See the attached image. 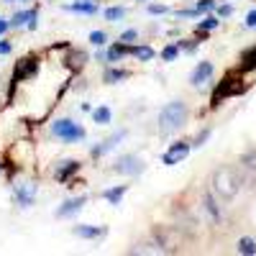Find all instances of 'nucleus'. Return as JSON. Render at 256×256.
I'll return each instance as SVG.
<instances>
[{
	"label": "nucleus",
	"mask_w": 256,
	"mask_h": 256,
	"mask_svg": "<svg viewBox=\"0 0 256 256\" xmlns=\"http://www.w3.org/2000/svg\"><path fill=\"white\" fill-rule=\"evenodd\" d=\"M95 123H100V126H105V123H110V108H98L95 110Z\"/></svg>",
	"instance_id": "nucleus-20"
},
{
	"label": "nucleus",
	"mask_w": 256,
	"mask_h": 256,
	"mask_svg": "<svg viewBox=\"0 0 256 256\" xmlns=\"http://www.w3.org/2000/svg\"><path fill=\"white\" fill-rule=\"evenodd\" d=\"M212 6H216L212 0H202V3H198V13H200V10H210Z\"/></svg>",
	"instance_id": "nucleus-28"
},
{
	"label": "nucleus",
	"mask_w": 256,
	"mask_h": 256,
	"mask_svg": "<svg viewBox=\"0 0 256 256\" xmlns=\"http://www.w3.org/2000/svg\"><path fill=\"white\" fill-rule=\"evenodd\" d=\"M187 154H190V144H187V141L172 144V148L164 154V164H166V166H174V164H180L182 159H187Z\"/></svg>",
	"instance_id": "nucleus-6"
},
{
	"label": "nucleus",
	"mask_w": 256,
	"mask_h": 256,
	"mask_svg": "<svg viewBox=\"0 0 256 256\" xmlns=\"http://www.w3.org/2000/svg\"><path fill=\"white\" fill-rule=\"evenodd\" d=\"M126 16V8H108V10H105V18H108V20H120Z\"/></svg>",
	"instance_id": "nucleus-22"
},
{
	"label": "nucleus",
	"mask_w": 256,
	"mask_h": 256,
	"mask_svg": "<svg viewBox=\"0 0 256 256\" xmlns=\"http://www.w3.org/2000/svg\"><path fill=\"white\" fill-rule=\"evenodd\" d=\"M77 169H80V162H72V159H70V162H64V166H59V169H56V180H62V182H64L72 172H77Z\"/></svg>",
	"instance_id": "nucleus-14"
},
{
	"label": "nucleus",
	"mask_w": 256,
	"mask_h": 256,
	"mask_svg": "<svg viewBox=\"0 0 256 256\" xmlns=\"http://www.w3.org/2000/svg\"><path fill=\"white\" fill-rule=\"evenodd\" d=\"M210 74H212V64L210 62H200L198 67H195V72H192L190 82L195 84V88H200V84H205L210 80Z\"/></svg>",
	"instance_id": "nucleus-8"
},
{
	"label": "nucleus",
	"mask_w": 256,
	"mask_h": 256,
	"mask_svg": "<svg viewBox=\"0 0 256 256\" xmlns=\"http://www.w3.org/2000/svg\"><path fill=\"white\" fill-rule=\"evenodd\" d=\"M238 254L254 256V254H256V244H254V238H241V241H238Z\"/></svg>",
	"instance_id": "nucleus-18"
},
{
	"label": "nucleus",
	"mask_w": 256,
	"mask_h": 256,
	"mask_svg": "<svg viewBox=\"0 0 256 256\" xmlns=\"http://www.w3.org/2000/svg\"><path fill=\"white\" fill-rule=\"evenodd\" d=\"M208 138H210V131H202V134H200V136L195 138V144H192V146H202V144H205Z\"/></svg>",
	"instance_id": "nucleus-27"
},
{
	"label": "nucleus",
	"mask_w": 256,
	"mask_h": 256,
	"mask_svg": "<svg viewBox=\"0 0 256 256\" xmlns=\"http://www.w3.org/2000/svg\"><path fill=\"white\" fill-rule=\"evenodd\" d=\"M218 13H220V16H230V13H233V8H230V6H223Z\"/></svg>",
	"instance_id": "nucleus-34"
},
{
	"label": "nucleus",
	"mask_w": 256,
	"mask_h": 256,
	"mask_svg": "<svg viewBox=\"0 0 256 256\" xmlns=\"http://www.w3.org/2000/svg\"><path fill=\"white\" fill-rule=\"evenodd\" d=\"M246 67H256V49L251 54H246Z\"/></svg>",
	"instance_id": "nucleus-29"
},
{
	"label": "nucleus",
	"mask_w": 256,
	"mask_h": 256,
	"mask_svg": "<svg viewBox=\"0 0 256 256\" xmlns=\"http://www.w3.org/2000/svg\"><path fill=\"white\" fill-rule=\"evenodd\" d=\"M202 210L208 212V218H210V223H220V220H223V212H220V205L216 202V195H212V192H205V195H202Z\"/></svg>",
	"instance_id": "nucleus-7"
},
{
	"label": "nucleus",
	"mask_w": 256,
	"mask_h": 256,
	"mask_svg": "<svg viewBox=\"0 0 256 256\" xmlns=\"http://www.w3.org/2000/svg\"><path fill=\"white\" fill-rule=\"evenodd\" d=\"M67 10H74V13H88V16H92V13H98V0H77V3L67 6Z\"/></svg>",
	"instance_id": "nucleus-10"
},
{
	"label": "nucleus",
	"mask_w": 256,
	"mask_h": 256,
	"mask_svg": "<svg viewBox=\"0 0 256 256\" xmlns=\"http://www.w3.org/2000/svg\"><path fill=\"white\" fill-rule=\"evenodd\" d=\"M136 36H138L136 31H123V34H120V41H123V44H128V41H134Z\"/></svg>",
	"instance_id": "nucleus-26"
},
{
	"label": "nucleus",
	"mask_w": 256,
	"mask_h": 256,
	"mask_svg": "<svg viewBox=\"0 0 256 256\" xmlns=\"http://www.w3.org/2000/svg\"><path fill=\"white\" fill-rule=\"evenodd\" d=\"M246 26H251V28L256 26V10H251V13L246 16Z\"/></svg>",
	"instance_id": "nucleus-31"
},
{
	"label": "nucleus",
	"mask_w": 256,
	"mask_h": 256,
	"mask_svg": "<svg viewBox=\"0 0 256 256\" xmlns=\"http://www.w3.org/2000/svg\"><path fill=\"white\" fill-rule=\"evenodd\" d=\"M128 77V72L126 70H108V72H105V82H108V84H116V82H120V80H126Z\"/></svg>",
	"instance_id": "nucleus-17"
},
{
	"label": "nucleus",
	"mask_w": 256,
	"mask_h": 256,
	"mask_svg": "<svg viewBox=\"0 0 256 256\" xmlns=\"http://www.w3.org/2000/svg\"><path fill=\"white\" fill-rule=\"evenodd\" d=\"M52 131H54V136H59V138H64V141H82L84 138V128L82 126H77L74 120H70V118H64V120H56L54 126H52Z\"/></svg>",
	"instance_id": "nucleus-3"
},
{
	"label": "nucleus",
	"mask_w": 256,
	"mask_h": 256,
	"mask_svg": "<svg viewBox=\"0 0 256 256\" xmlns=\"http://www.w3.org/2000/svg\"><path fill=\"white\" fill-rule=\"evenodd\" d=\"M123 136H126V134L120 131V134L110 136L108 141H102V146H95V148H92V156H102V154H108V152H110V148H113V146H116V144H118V141H120Z\"/></svg>",
	"instance_id": "nucleus-12"
},
{
	"label": "nucleus",
	"mask_w": 256,
	"mask_h": 256,
	"mask_svg": "<svg viewBox=\"0 0 256 256\" xmlns=\"http://www.w3.org/2000/svg\"><path fill=\"white\" fill-rule=\"evenodd\" d=\"M113 172L116 174H141L144 172V162L138 156H134V154H126V156H120L113 164Z\"/></svg>",
	"instance_id": "nucleus-5"
},
{
	"label": "nucleus",
	"mask_w": 256,
	"mask_h": 256,
	"mask_svg": "<svg viewBox=\"0 0 256 256\" xmlns=\"http://www.w3.org/2000/svg\"><path fill=\"white\" fill-rule=\"evenodd\" d=\"M210 184H212V195H216V198H220V200H233V198L238 195L244 180H241V174L236 172V169L220 166V169H216V172H212Z\"/></svg>",
	"instance_id": "nucleus-1"
},
{
	"label": "nucleus",
	"mask_w": 256,
	"mask_h": 256,
	"mask_svg": "<svg viewBox=\"0 0 256 256\" xmlns=\"http://www.w3.org/2000/svg\"><path fill=\"white\" fill-rule=\"evenodd\" d=\"M34 16H36V10H20V13H16V16L10 18V26H16V28H18V26H24L26 20H31Z\"/></svg>",
	"instance_id": "nucleus-16"
},
{
	"label": "nucleus",
	"mask_w": 256,
	"mask_h": 256,
	"mask_svg": "<svg viewBox=\"0 0 256 256\" xmlns=\"http://www.w3.org/2000/svg\"><path fill=\"white\" fill-rule=\"evenodd\" d=\"M218 24H220V20L210 16V18H205V20H200V26H198V28H202V31H212V28H218Z\"/></svg>",
	"instance_id": "nucleus-24"
},
{
	"label": "nucleus",
	"mask_w": 256,
	"mask_h": 256,
	"mask_svg": "<svg viewBox=\"0 0 256 256\" xmlns=\"http://www.w3.org/2000/svg\"><path fill=\"white\" fill-rule=\"evenodd\" d=\"M238 174H241L244 184L256 187V148H251L248 154L241 156V169H238Z\"/></svg>",
	"instance_id": "nucleus-4"
},
{
	"label": "nucleus",
	"mask_w": 256,
	"mask_h": 256,
	"mask_svg": "<svg viewBox=\"0 0 256 256\" xmlns=\"http://www.w3.org/2000/svg\"><path fill=\"white\" fill-rule=\"evenodd\" d=\"M123 195H126V187L120 184V187H113V190L105 192V200H108L110 205H118V202L123 200Z\"/></svg>",
	"instance_id": "nucleus-15"
},
{
	"label": "nucleus",
	"mask_w": 256,
	"mask_h": 256,
	"mask_svg": "<svg viewBox=\"0 0 256 256\" xmlns=\"http://www.w3.org/2000/svg\"><path fill=\"white\" fill-rule=\"evenodd\" d=\"M10 28V20H3V18H0V34H6Z\"/></svg>",
	"instance_id": "nucleus-33"
},
{
	"label": "nucleus",
	"mask_w": 256,
	"mask_h": 256,
	"mask_svg": "<svg viewBox=\"0 0 256 256\" xmlns=\"http://www.w3.org/2000/svg\"><path fill=\"white\" fill-rule=\"evenodd\" d=\"M105 38H108V36H105V31H92V34H90V41H92L95 46H102Z\"/></svg>",
	"instance_id": "nucleus-25"
},
{
	"label": "nucleus",
	"mask_w": 256,
	"mask_h": 256,
	"mask_svg": "<svg viewBox=\"0 0 256 256\" xmlns=\"http://www.w3.org/2000/svg\"><path fill=\"white\" fill-rule=\"evenodd\" d=\"M126 54H128L126 46H113V49L108 52V62H118V59H123Z\"/></svg>",
	"instance_id": "nucleus-21"
},
{
	"label": "nucleus",
	"mask_w": 256,
	"mask_h": 256,
	"mask_svg": "<svg viewBox=\"0 0 256 256\" xmlns=\"http://www.w3.org/2000/svg\"><path fill=\"white\" fill-rule=\"evenodd\" d=\"M36 198V184H24V187H18L16 190V202L20 208H28Z\"/></svg>",
	"instance_id": "nucleus-9"
},
{
	"label": "nucleus",
	"mask_w": 256,
	"mask_h": 256,
	"mask_svg": "<svg viewBox=\"0 0 256 256\" xmlns=\"http://www.w3.org/2000/svg\"><path fill=\"white\" fill-rule=\"evenodd\" d=\"M105 230H98L95 226H77L74 228V236H80V238H98V236H102Z\"/></svg>",
	"instance_id": "nucleus-13"
},
{
	"label": "nucleus",
	"mask_w": 256,
	"mask_h": 256,
	"mask_svg": "<svg viewBox=\"0 0 256 256\" xmlns=\"http://www.w3.org/2000/svg\"><path fill=\"white\" fill-rule=\"evenodd\" d=\"M84 205V198H77V200H70V202H64L59 210H56V218H67L72 216V212H77L80 208Z\"/></svg>",
	"instance_id": "nucleus-11"
},
{
	"label": "nucleus",
	"mask_w": 256,
	"mask_h": 256,
	"mask_svg": "<svg viewBox=\"0 0 256 256\" xmlns=\"http://www.w3.org/2000/svg\"><path fill=\"white\" fill-rule=\"evenodd\" d=\"M177 54H180V46H174V44H172V46H166V49L162 52V59H164V62H174V59H177Z\"/></svg>",
	"instance_id": "nucleus-23"
},
{
	"label": "nucleus",
	"mask_w": 256,
	"mask_h": 256,
	"mask_svg": "<svg viewBox=\"0 0 256 256\" xmlns=\"http://www.w3.org/2000/svg\"><path fill=\"white\" fill-rule=\"evenodd\" d=\"M6 3H10V0H6Z\"/></svg>",
	"instance_id": "nucleus-35"
},
{
	"label": "nucleus",
	"mask_w": 256,
	"mask_h": 256,
	"mask_svg": "<svg viewBox=\"0 0 256 256\" xmlns=\"http://www.w3.org/2000/svg\"><path fill=\"white\" fill-rule=\"evenodd\" d=\"M10 44H8V41H0V54H10Z\"/></svg>",
	"instance_id": "nucleus-32"
},
{
	"label": "nucleus",
	"mask_w": 256,
	"mask_h": 256,
	"mask_svg": "<svg viewBox=\"0 0 256 256\" xmlns=\"http://www.w3.org/2000/svg\"><path fill=\"white\" fill-rule=\"evenodd\" d=\"M148 13H154V16H162V13H166V8H164V6H148Z\"/></svg>",
	"instance_id": "nucleus-30"
},
{
	"label": "nucleus",
	"mask_w": 256,
	"mask_h": 256,
	"mask_svg": "<svg viewBox=\"0 0 256 256\" xmlns=\"http://www.w3.org/2000/svg\"><path fill=\"white\" fill-rule=\"evenodd\" d=\"M134 56L141 59V62H148V59H154V49H148V46H136V49H134Z\"/></svg>",
	"instance_id": "nucleus-19"
},
{
	"label": "nucleus",
	"mask_w": 256,
	"mask_h": 256,
	"mask_svg": "<svg viewBox=\"0 0 256 256\" xmlns=\"http://www.w3.org/2000/svg\"><path fill=\"white\" fill-rule=\"evenodd\" d=\"M184 120H187V105L182 100L166 102L164 108L159 110V131L162 134H172V131H177L180 126H184Z\"/></svg>",
	"instance_id": "nucleus-2"
}]
</instances>
